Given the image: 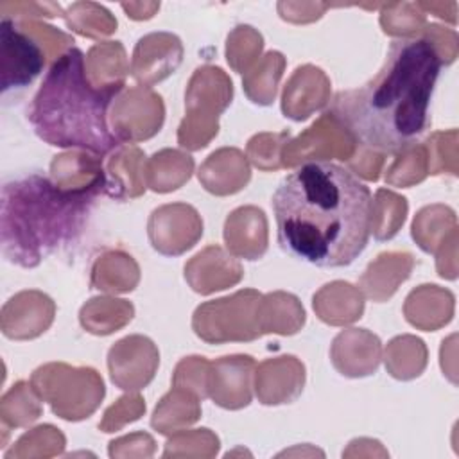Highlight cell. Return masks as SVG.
<instances>
[{"mask_svg":"<svg viewBox=\"0 0 459 459\" xmlns=\"http://www.w3.org/2000/svg\"><path fill=\"white\" fill-rule=\"evenodd\" d=\"M280 247L316 267H346L371 235L369 186L351 170L310 160L287 174L273 194Z\"/></svg>","mask_w":459,"mask_h":459,"instance_id":"6da1fadb","label":"cell"},{"mask_svg":"<svg viewBox=\"0 0 459 459\" xmlns=\"http://www.w3.org/2000/svg\"><path fill=\"white\" fill-rule=\"evenodd\" d=\"M443 61L427 38H400L360 88L339 93L332 115L364 147L403 152L429 129V108Z\"/></svg>","mask_w":459,"mask_h":459,"instance_id":"7a4b0ae2","label":"cell"},{"mask_svg":"<svg viewBox=\"0 0 459 459\" xmlns=\"http://www.w3.org/2000/svg\"><path fill=\"white\" fill-rule=\"evenodd\" d=\"M118 90L120 84L91 86L84 54L72 47L48 68L27 117L48 145L104 156L122 145L108 126V106Z\"/></svg>","mask_w":459,"mask_h":459,"instance_id":"3957f363","label":"cell"},{"mask_svg":"<svg viewBox=\"0 0 459 459\" xmlns=\"http://www.w3.org/2000/svg\"><path fill=\"white\" fill-rule=\"evenodd\" d=\"M102 179L65 190L41 174L11 179L2 188V251L22 267H34L82 228Z\"/></svg>","mask_w":459,"mask_h":459,"instance_id":"277c9868","label":"cell"},{"mask_svg":"<svg viewBox=\"0 0 459 459\" xmlns=\"http://www.w3.org/2000/svg\"><path fill=\"white\" fill-rule=\"evenodd\" d=\"M41 48L9 18L0 23V72L2 93L29 86L43 68Z\"/></svg>","mask_w":459,"mask_h":459,"instance_id":"5b68a950","label":"cell"}]
</instances>
